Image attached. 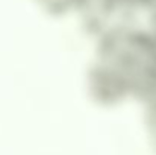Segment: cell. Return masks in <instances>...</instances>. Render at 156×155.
Returning a JSON list of instances; mask_svg holds the SVG:
<instances>
[{"mask_svg":"<svg viewBox=\"0 0 156 155\" xmlns=\"http://www.w3.org/2000/svg\"><path fill=\"white\" fill-rule=\"evenodd\" d=\"M97 35L88 87L106 102L156 94V29L146 24L112 26Z\"/></svg>","mask_w":156,"mask_h":155,"instance_id":"1","label":"cell"},{"mask_svg":"<svg viewBox=\"0 0 156 155\" xmlns=\"http://www.w3.org/2000/svg\"><path fill=\"white\" fill-rule=\"evenodd\" d=\"M91 0H38L40 6L55 15L83 12Z\"/></svg>","mask_w":156,"mask_h":155,"instance_id":"2","label":"cell"}]
</instances>
